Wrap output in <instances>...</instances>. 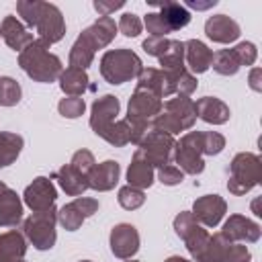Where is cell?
Returning a JSON list of instances; mask_svg holds the SVG:
<instances>
[{"mask_svg":"<svg viewBox=\"0 0 262 262\" xmlns=\"http://www.w3.org/2000/svg\"><path fill=\"white\" fill-rule=\"evenodd\" d=\"M117 35V23L111 16H100L98 20H94L88 29H84L80 33V37L76 39V43L70 49V68H78V70H86L92 59L96 49L106 47Z\"/></svg>","mask_w":262,"mask_h":262,"instance_id":"cell-1","label":"cell"},{"mask_svg":"<svg viewBox=\"0 0 262 262\" xmlns=\"http://www.w3.org/2000/svg\"><path fill=\"white\" fill-rule=\"evenodd\" d=\"M18 66L25 70V74L29 78H33L35 82L47 84L59 78V74L63 72L61 68V59L53 53H49V45L43 43L41 39H35L29 47H25L18 53Z\"/></svg>","mask_w":262,"mask_h":262,"instance_id":"cell-2","label":"cell"},{"mask_svg":"<svg viewBox=\"0 0 262 262\" xmlns=\"http://www.w3.org/2000/svg\"><path fill=\"white\" fill-rule=\"evenodd\" d=\"M194 121H196L194 100L188 96H176V98H170L164 102L160 115L154 117L151 125H154V129L174 137L176 133L190 129L194 125Z\"/></svg>","mask_w":262,"mask_h":262,"instance_id":"cell-3","label":"cell"},{"mask_svg":"<svg viewBox=\"0 0 262 262\" xmlns=\"http://www.w3.org/2000/svg\"><path fill=\"white\" fill-rule=\"evenodd\" d=\"M143 70L139 55L131 49H111L100 57V74L108 84H123L137 78Z\"/></svg>","mask_w":262,"mask_h":262,"instance_id":"cell-4","label":"cell"},{"mask_svg":"<svg viewBox=\"0 0 262 262\" xmlns=\"http://www.w3.org/2000/svg\"><path fill=\"white\" fill-rule=\"evenodd\" d=\"M262 178V164L256 154L242 151L237 154L229 164V180L227 190L235 196L250 192L256 184H260Z\"/></svg>","mask_w":262,"mask_h":262,"instance_id":"cell-5","label":"cell"},{"mask_svg":"<svg viewBox=\"0 0 262 262\" xmlns=\"http://www.w3.org/2000/svg\"><path fill=\"white\" fill-rule=\"evenodd\" d=\"M55 223H57V211L55 209L33 213L23 223V235L37 250H51L55 246V239H57Z\"/></svg>","mask_w":262,"mask_h":262,"instance_id":"cell-6","label":"cell"},{"mask_svg":"<svg viewBox=\"0 0 262 262\" xmlns=\"http://www.w3.org/2000/svg\"><path fill=\"white\" fill-rule=\"evenodd\" d=\"M174 162L180 164V170L184 174H201L205 170V160H203V131H190L182 135L174 143Z\"/></svg>","mask_w":262,"mask_h":262,"instance_id":"cell-7","label":"cell"},{"mask_svg":"<svg viewBox=\"0 0 262 262\" xmlns=\"http://www.w3.org/2000/svg\"><path fill=\"white\" fill-rule=\"evenodd\" d=\"M174 137L168 135V133H162L158 129H151L143 141L137 145V154L151 166V168H162L166 164H170V158H172V151H174Z\"/></svg>","mask_w":262,"mask_h":262,"instance_id":"cell-8","label":"cell"},{"mask_svg":"<svg viewBox=\"0 0 262 262\" xmlns=\"http://www.w3.org/2000/svg\"><path fill=\"white\" fill-rule=\"evenodd\" d=\"M35 29H37V33H39V39H41L43 43H47V45L61 41V37L66 35V23H63L61 10H59L55 4L43 2Z\"/></svg>","mask_w":262,"mask_h":262,"instance_id":"cell-9","label":"cell"},{"mask_svg":"<svg viewBox=\"0 0 262 262\" xmlns=\"http://www.w3.org/2000/svg\"><path fill=\"white\" fill-rule=\"evenodd\" d=\"M25 205L33 211V213H39V211H49L53 209V203L57 199V192H55V186L49 178L45 176H37L27 188H25Z\"/></svg>","mask_w":262,"mask_h":262,"instance_id":"cell-10","label":"cell"},{"mask_svg":"<svg viewBox=\"0 0 262 262\" xmlns=\"http://www.w3.org/2000/svg\"><path fill=\"white\" fill-rule=\"evenodd\" d=\"M164 102L156 94L143 88H135L129 104H127V117L125 119H135V121H154V117L160 115Z\"/></svg>","mask_w":262,"mask_h":262,"instance_id":"cell-11","label":"cell"},{"mask_svg":"<svg viewBox=\"0 0 262 262\" xmlns=\"http://www.w3.org/2000/svg\"><path fill=\"white\" fill-rule=\"evenodd\" d=\"M108 244H111V252L117 258L129 260L139 250V233H137L135 225H131V223H119V225H115L111 229Z\"/></svg>","mask_w":262,"mask_h":262,"instance_id":"cell-12","label":"cell"},{"mask_svg":"<svg viewBox=\"0 0 262 262\" xmlns=\"http://www.w3.org/2000/svg\"><path fill=\"white\" fill-rule=\"evenodd\" d=\"M190 213L196 219V223L207 225V227H215V225H219V221L227 213V203L219 194H205L192 203Z\"/></svg>","mask_w":262,"mask_h":262,"instance_id":"cell-13","label":"cell"},{"mask_svg":"<svg viewBox=\"0 0 262 262\" xmlns=\"http://www.w3.org/2000/svg\"><path fill=\"white\" fill-rule=\"evenodd\" d=\"M135 88L149 90V92L156 94L158 98H168V96L176 94L172 72H168V70H158V68H143L141 74L137 76V86H135Z\"/></svg>","mask_w":262,"mask_h":262,"instance_id":"cell-14","label":"cell"},{"mask_svg":"<svg viewBox=\"0 0 262 262\" xmlns=\"http://www.w3.org/2000/svg\"><path fill=\"white\" fill-rule=\"evenodd\" d=\"M227 242H248V244H254L260 239V225L244 215H229V219L223 223V229L219 231Z\"/></svg>","mask_w":262,"mask_h":262,"instance_id":"cell-15","label":"cell"},{"mask_svg":"<svg viewBox=\"0 0 262 262\" xmlns=\"http://www.w3.org/2000/svg\"><path fill=\"white\" fill-rule=\"evenodd\" d=\"M119 106H121L119 98L113 94H104L94 100L90 111V127L98 137L115 123V117L119 115Z\"/></svg>","mask_w":262,"mask_h":262,"instance_id":"cell-16","label":"cell"},{"mask_svg":"<svg viewBox=\"0 0 262 262\" xmlns=\"http://www.w3.org/2000/svg\"><path fill=\"white\" fill-rule=\"evenodd\" d=\"M205 33L215 43H233L239 37L242 29H239V25L231 16H227V14H215V16H209L207 18Z\"/></svg>","mask_w":262,"mask_h":262,"instance_id":"cell-17","label":"cell"},{"mask_svg":"<svg viewBox=\"0 0 262 262\" xmlns=\"http://www.w3.org/2000/svg\"><path fill=\"white\" fill-rule=\"evenodd\" d=\"M0 37L4 39V43L14 49V51H23L25 47H29L35 39H33V33L27 31V27L16 18V16H4V20L0 23Z\"/></svg>","mask_w":262,"mask_h":262,"instance_id":"cell-18","label":"cell"},{"mask_svg":"<svg viewBox=\"0 0 262 262\" xmlns=\"http://www.w3.org/2000/svg\"><path fill=\"white\" fill-rule=\"evenodd\" d=\"M119 172H121V168H119V164L115 160H104L100 164H94L92 170L86 174L88 188L98 190V192L115 188V184L119 182Z\"/></svg>","mask_w":262,"mask_h":262,"instance_id":"cell-19","label":"cell"},{"mask_svg":"<svg viewBox=\"0 0 262 262\" xmlns=\"http://www.w3.org/2000/svg\"><path fill=\"white\" fill-rule=\"evenodd\" d=\"M196 117L209 125H223L229 121V106L217 96H203L194 102Z\"/></svg>","mask_w":262,"mask_h":262,"instance_id":"cell-20","label":"cell"},{"mask_svg":"<svg viewBox=\"0 0 262 262\" xmlns=\"http://www.w3.org/2000/svg\"><path fill=\"white\" fill-rule=\"evenodd\" d=\"M184 59L188 63L190 74H203L211 68L213 61V51L199 39H188L184 43Z\"/></svg>","mask_w":262,"mask_h":262,"instance_id":"cell-21","label":"cell"},{"mask_svg":"<svg viewBox=\"0 0 262 262\" xmlns=\"http://www.w3.org/2000/svg\"><path fill=\"white\" fill-rule=\"evenodd\" d=\"M23 219V203L20 196L12 190L6 188L0 194V225L2 227H14Z\"/></svg>","mask_w":262,"mask_h":262,"instance_id":"cell-22","label":"cell"},{"mask_svg":"<svg viewBox=\"0 0 262 262\" xmlns=\"http://www.w3.org/2000/svg\"><path fill=\"white\" fill-rule=\"evenodd\" d=\"M25 254H27V239L20 231L10 229L0 235V260L2 262L23 260Z\"/></svg>","mask_w":262,"mask_h":262,"instance_id":"cell-23","label":"cell"},{"mask_svg":"<svg viewBox=\"0 0 262 262\" xmlns=\"http://www.w3.org/2000/svg\"><path fill=\"white\" fill-rule=\"evenodd\" d=\"M127 182H129V186L139 188V190L149 188L154 184V168L137 151L133 154V160L127 168Z\"/></svg>","mask_w":262,"mask_h":262,"instance_id":"cell-24","label":"cell"},{"mask_svg":"<svg viewBox=\"0 0 262 262\" xmlns=\"http://www.w3.org/2000/svg\"><path fill=\"white\" fill-rule=\"evenodd\" d=\"M55 178L59 180V186L66 190V194H70V196H80V194L88 188V178H86V174L74 170L70 164H63V166L55 172Z\"/></svg>","mask_w":262,"mask_h":262,"instance_id":"cell-25","label":"cell"},{"mask_svg":"<svg viewBox=\"0 0 262 262\" xmlns=\"http://www.w3.org/2000/svg\"><path fill=\"white\" fill-rule=\"evenodd\" d=\"M59 88L63 94L68 96H82L88 88V74L86 70H78V68H66L59 74Z\"/></svg>","mask_w":262,"mask_h":262,"instance_id":"cell-26","label":"cell"},{"mask_svg":"<svg viewBox=\"0 0 262 262\" xmlns=\"http://www.w3.org/2000/svg\"><path fill=\"white\" fill-rule=\"evenodd\" d=\"M158 14L162 16V20L170 29V33L178 31V29H182V27H186L190 23L188 8L184 4H178V2H164V4H160V12Z\"/></svg>","mask_w":262,"mask_h":262,"instance_id":"cell-27","label":"cell"},{"mask_svg":"<svg viewBox=\"0 0 262 262\" xmlns=\"http://www.w3.org/2000/svg\"><path fill=\"white\" fill-rule=\"evenodd\" d=\"M23 137L18 133L0 131V168H6L16 162L23 149Z\"/></svg>","mask_w":262,"mask_h":262,"instance_id":"cell-28","label":"cell"},{"mask_svg":"<svg viewBox=\"0 0 262 262\" xmlns=\"http://www.w3.org/2000/svg\"><path fill=\"white\" fill-rule=\"evenodd\" d=\"M227 246H229V242L221 233H215L209 237L205 250L194 258V262H225Z\"/></svg>","mask_w":262,"mask_h":262,"instance_id":"cell-29","label":"cell"},{"mask_svg":"<svg viewBox=\"0 0 262 262\" xmlns=\"http://www.w3.org/2000/svg\"><path fill=\"white\" fill-rule=\"evenodd\" d=\"M162 70H176L184 66V43L176 41V39H168L166 49L162 51V55L158 57Z\"/></svg>","mask_w":262,"mask_h":262,"instance_id":"cell-30","label":"cell"},{"mask_svg":"<svg viewBox=\"0 0 262 262\" xmlns=\"http://www.w3.org/2000/svg\"><path fill=\"white\" fill-rule=\"evenodd\" d=\"M211 66H213V70H215L217 74H221V76H233V74H237V70L242 68L239 61H237V57H235V53H233V49H221V51L213 53Z\"/></svg>","mask_w":262,"mask_h":262,"instance_id":"cell-31","label":"cell"},{"mask_svg":"<svg viewBox=\"0 0 262 262\" xmlns=\"http://www.w3.org/2000/svg\"><path fill=\"white\" fill-rule=\"evenodd\" d=\"M168 72H172L176 96H190L196 90V78L184 66L182 68H176V70H168Z\"/></svg>","mask_w":262,"mask_h":262,"instance_id":"cell-32","label":"cell"},{"mask_svg":"<svg viewBox=\"0 0 262 262\" xmlns=\"http://www.w3.org/2000/svg\"><path fill=\"white\" fill-rule=\"evenodd\" d=\"M84 215H82V211L76 207V203L72 201V203H68V205H63L59 211H57V221L61 223V227L63 229H68V231H76V229H80V225L84 223Z\"/></svg>","mask_w":262,"mask_h":262,"instance_id":"cell-33","label":"cell"},{"mask_svg":"<svg viewBox=\"0 0 262 262\" xmlns=\"http://www.w3.org/2000/svg\"><path fill=\"white\" fill-rule=\"evenodd\" d=\"M100 137L104 141H108L111 145H115V147H123V145L131 143V133H129V125H127L125 119L123 121H115Z\"/></svg>","mask_w":262,"mask_h":262,"instance_id":"cell-34","label":"cell"},{"mask_svg":"<svg viewBox=\"0 0 262 262\" xmlns=\"http://www.w3.org/2000/svg\"><path fill=\"white\" fill-rule=\"evenodd\" d=\"M20 84L14 78H0V106H14L20 100Z\"/></svg>","mask_w":262,"mask_h":262,"instance_id":"cell-35","label":"cell"},{"mask_svg":"<svg viewBox=\"0 0 262 262\" xmlns=\"http://www.w3.org/2000/svg\"><path fill=\"white\" fill-rule=\"evenodd\" d=\"M117 201H119V205H121L123 209H127V211H135V209H139V207L145 203V194H143V190L133 188V186L127 184V186L119 188Z\"/></svg>","mask_w":262,"mask_h":262,"instance_id":"cell-36","label":"cell"},{"mask_svg":"<svg viewBox=\"0 0 262 262\" xmlns=\"http://www.w3.org/2000/svg\"><path fill=\"white\" fill-rule=\"evenodd\" d=\"M209 233H207V229H203L201 225H196L190 233H186L182 239H184V244H186V250H188V254L192 256V260L205 250V246H207V242H209Z\"/></svg>","mask_w":262,"mask_h":262,"instance_id":"cell-37","label":"cell"},{"mask_svg":"<svg viewBox=\"0 0 262 262\" xmlns=\"http://www.w3.org/2000/svg\"><path fill=\"white\" fill-rule=\"evenodd\" d=\"M41 6H43L41 0H18L16 2V12L20 14V18L27 27H35L37 18H39V12H41Z\"/></svg>","mask_w":262,"mask_h":262,"instance_id":"cell-38","label":"cell"},{"mask_svg":"<svg viewBox=\"0 0 262 262\" xmlns=\"http://www.w3.org/2000/svg\"><path fill=\"white\" fill-rule=\"evenodd\" d=\"M57 111H59V115H63L66 119H78V117L84 115L86 102H84V98H80V96H63V98L59 100V104H57Z\"/></svg>","mask_w":262,"mask_h":262,"instance_id":"cell-39","label":"cell"},{"mask_svg":"<svg viewBox=\"0 0 262 262\" xmlns=\"http://www.w3.org/2000/svg\"><path fill=\"white\" fill-rule=\"evenodd\" d=\"M225 147V137L217 131H203V154L205 156H217Z\"/></svg>","mask_w":262,"mask_h":262,"instance_id":"cell-40","label":"cell"},{"mask_svg":"<svg viewBox=\"0 0 262 262\" xmlns=\"http://www.w3.org/2000/svg\"><path fill=\"white\" fill-rule=\"evenodd\" d=\"M117 29H119L125 37H137V35L141 33V29H143V23L139 20L137 14H133V12H125V14L121 16Z\"/></svg>","mask_w":262,"mask_h":262,"instance_id":"cell-41","label":"cell"},{"mask_svg":"<svg viewBox=\"0 0 262 262\" xmlns=\"http://www.w3.org/2000/svg\"><path fill=\"white\" fill-rule=\"evenodd\" d=\"M143 25H145L149 37H166L170 33V29L166 27V23L162 20V16L158 12H147L143 18Z\"/></svg>","mask_w":262,"mask_h":262,"instance_id":"cell-42","label":"cell"},{"mask_svg":"<svg viewBox=\"0 0 262 262\" xmlns=\"http://www.w3.org/2000/svg\"><path fill=\"white\" fill-rule=\"evenodd\" d=\"M233 53H235L239 66H252V63L256 61V57H258V49H256V45L250 43V41L237 43V45L233 47Z\"/></svg>","mask_w":262,"mask_h":262,"instance_id":"cell-43","label":"cell"},{"mask_svg":"<svg viewBox=\"0 0 262 262\" xmlns=\"http://www.w3.org/2000/svg\"><path fill=\"white\" fill-rule=\"evenodd\" d=\"M158 180L166 186H176L184 180V172L178 168V166H172V164H166L158 170Z\"/></svg>","mask_w":262,"mask_h":262,"instance_id":"cell-44","label":"cell"},{"mask_svg":"<svg viewBox=\"0 0 262 262\" xmlns=\"http://www.w3.org/2000/svg\"><path fill=\"white\" fill-rule=\"evenodd\" d=\"M94 164H96V162H94V156H92V151H88V149H78V151L72 156V162H70V166H72L74 170L82 172V174H88Z\"/></svg>","mask_w":262,"mask_h":262,"instance_id":"cell-45","label":"cell"},{"mask_svg":"<svg viewBox=\"0 0 262 262\" xmlns=\"http://www.w3.org/2000/svg\"><path fill=\"white\" fill-rule=\"evenodd\" d=\"M196 225H199V223H196V219L192 217L190 211H182V213H178L176 219H174V231H176L178 237H184V235L190 233Z\"/></svg>","mask_w":262,"mask_h":262,"instance_id":"cell-46","label":"cell"},{"mask_svg":"<svg viewBox=\"0 0 262 262\" xmlns=\"http://www.w3.org/2000/svg\"><path fill=\"white\" fill-rule=\"evenodd\" d=\"M252 254L248 250L246 244H239V242H229L227 246V252H225V262H250Z\"/></svg>","mask_w":262,"mask_h":262,"instance_id":"cell-47","label":"cell"},{"mask_svg":"<svg viewBox=\"0 0 262 262\" xmlns=\"http://www.w3.org/2000/svg\"><path fill=\"white\" fill-rule=\"evenodd\" d=\"M166 45H168V39H166V37H147V39L141 43L143 51L149 53V55H154V57H160L162 51L166 49Z\"/></svg>","mask_w":262,"mask_h":262,"instance_id":"cell-48","label":"cell"},{"mask_svg":"<svg viewBox=\"0 0 262 262\" xmlns=\"http://www.w3.org/2000/svg\"><path fill=\"white\" fill-rule=\"evenodd\" d=\"M74 203H76V207L82 211V215H84V217H90V215H94V213L98 211V201H96V199L76 196V199H74Z\"/></svg>","mask_w":262,"mask_h":262,"instance_id":"cell-49","label":"cell"},{"mask_svg":"<svg viewBox=\"0 0 262 262\" xmlns=\"http://www.w3.org/2000/svg\"><path fill=\"white\" fill-rule=\"evenodd\" d=\"M125 2H102V0H96L94 2V10L100 14V16H111V12H115L117 8H123Z\"/></svg>","mask_w":262,"mask_h":262,"instance_id":"cell-50","label":"cell"},{"mask_svg":"<svg viewBox=\"0 0 262 262\" xmlns=\"http://www.w3.org/2000/svg\"><path fill=\"white\" fill-rule=\"evenodd\" d=\"M260 78H262V70L260 68H252V72H250V88L254 90V92H260L262 90V82H260Z\"/></svg>","mask_w":262,"mask_h":262,"instance_id":"cell-51","label":"cell"},{"mask_svg":"<svg viewBox=\"0 0 262 262\" xmlns=\"http://www.w3.org/2000/svg\"><path fill=\"white\" fill-rule=\"evenodd\" d=\"M217 4V0H211V2H205V4H201V2H188L186 6H190V8H199V10H203V8H211V6H215Z\"/></svg>","mask_w":262,"mask_h":262,"instance_id":"cell-52","label":"cell"},{"mask_svg":"<svg viewBox=\"0 0 262 262\" xmlns=\"http://www.w3.org/2000/svg\"><path fill=\"white\" fill-rule=\"evenodd\" d=\"M164 262H190V260H186V258H180V256H170V258H166Z\"/></svg>","mask_w":262,"mask_h":262,"instance_id":"cell-53","label":"cell"},{"mask_svg":"<svg viewBox=\"0 0 262 262\" xmlns=\"http://www.w3.org/2000/svg\"><path fill=\"white\" fill-rule=\"evenodd\" d=\"M6 188H8V186H6V184H4V182H0V194H2V192H4V190H6Z\"/></svg>","mask_w":262,"mask_h":262,"instance_id":"cell-54","label":"cell"},{"mask_svg":"<svg viewBox=\"0 0 262 262\" xmlns=\"http://www.w3.org/2000/svg\"><path fill=\"white\" fill-rule=\"evenodd\" d=\"M125 262H139V260H131V258H129V260H125Z\"/></svg>","mask_w":262,"mask_h":262,"instance_id":"cell-55","label":"cell"},{"mask_svg":"<svg viewBox=\"0 0 262 262\" xmlns=\"http://www.w3.org/2000/svg\"><path fill=\"white\" fill-rule=\"evenodd\" d=\"M80 262H92V260H80Z\"/></svg>","mask_w":262,"mask_h":262,"instance_id":"cell-56","label":"cell"},{"mask_svg":"<svg viewBox=\"0 0 262 262\" xmlns=\"http://www.w3.org/2000/svg\"><path fill=\"white\" fill-rule=\"evenodd\" d=\"M16 262H25V260H16Z\"/></svg>","mask_w":262,"mask_h":262,"instance_id":"cell-57","label":"cell"},{"mask_svg":"<svg viewBox=\"0 0 262 262\" xmlns=\"http://www.w3.org/2000/svg\"><path fill=\"white\" fill-rule=\"evenodd\" d=\"M0 262H2V260H0Z\"/></svg>","mask_w":262,"mask_h":262,"instance_id":"cell-58","label":"cell"}]
</instances>
